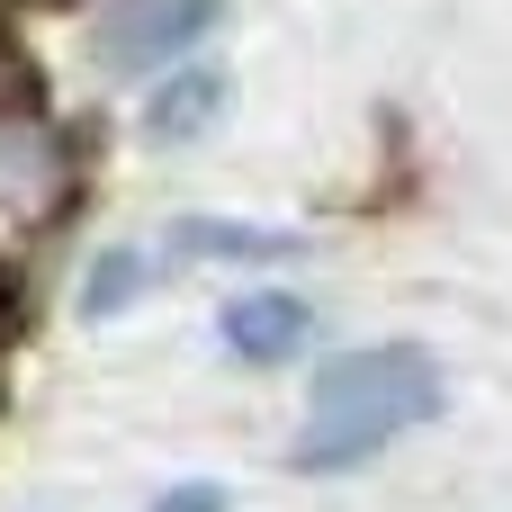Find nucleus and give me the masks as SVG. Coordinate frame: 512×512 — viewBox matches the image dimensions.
Here are the masks:
<instances>
[{"label": "nucleus", "instance_id": "f257e3e1", "mask_svg": "<svg viewBox=\"0 0 512 512\" xmlns=\"http://www.w3.org/2000/svg\"><path fill=\"white\" fill-rule=\"evenodd\" d=\"M450 405V378L423 342H369V351H342L315 369L306 387V423L288 441V468L297 477H342L360 459H378L387 441L423 432L432 414Z\"/></svg>", "mask_w": 512, "mask_h": 512}, {"label": "nucleus", "instance_id": "f03ea898", "mask_svg": "<svg viewBox=\"0 0 512 512\" xmlns=\"http://www.w3.org/2000/svg\"><path fill=\"white\" fill-rule=\"evenodd\" d=\"M225 0H117L108 27H99V63L108 72H162L180 54H198L216 36Z\"/></svg>", "mask_w": 512, "mask_h": 512}, {"label": "nucleus", "instance_id": "7ed1b4c3", "mask_svg": "<svg viewBox=\"0 0 512 512\" xmlns=\"http://www.w3.org/2000/svg\"><path fill=\"white\" fill-rule=\"evenodd\" d=\"M216 333H225L234 360L270 369V360H297V351L315 342V306L288 297V288H252V297H234V306L216 315Z\"/></svg>", "mask_w": 512, "mask_h": 512}, {"label": "nucleus", "instance_id": "20e7f679", "mask_svg": "<svg viewBox=\"0 0 512 512\" xmlns=\"http://www.w3.org/2000/svg\"><path fill=\"white\" fill-rule=\"evenodd\" d=\"M162 243H171V261H297V252H306V234H288V225H243V216H180Z\"/></svg>", "mask_w": 512, "mask_h": 512}, {"label": "nucleus", "instance_id": "39448f33", "mask_svg": "<svg viewBox=\"0 0 512 512\" xmlns=\"http://www.w3.org/2000/svg\"><path fill=\"white\" fill-rule=\"evenodd\" d=\"M216 117H225V72H207V63L171 72V63H162V81H153V99H144V135H153V144H198Z\"/></svg>", "mask_w": 512, "mask_h": 512}, {"label": "nucleus", "instance_id": "423d86ee", "mask_svg": "<svg viewBox=\"0 0 512 512\" xmlns=\"http://www.w3.org/2000/svg\"><path fill=\"white\" fill-rule=\"evenodd\" d=\"M153 270H162V261H153L144 243H108V252L81 270V297H72V306H81L90 324H108V315H126V306L153 288Z\"/></svg>", "mask_w": 512, "mask_h": 512}, {"label": "nucleus", "instance_id": "0eeeda50", "mask_svg": "<svg viewBox=\"0 0 512 512\" xmlns=\"http://www.w3.org/2000/svg\"><path fill=\"white\" fill-rule=\"evenodd\" d=\"M144 512H225V486H207V477H189V486H171V495H153Z\"/></svg>", "mask_w": 512, "mask_h": 512}]
</instances>
